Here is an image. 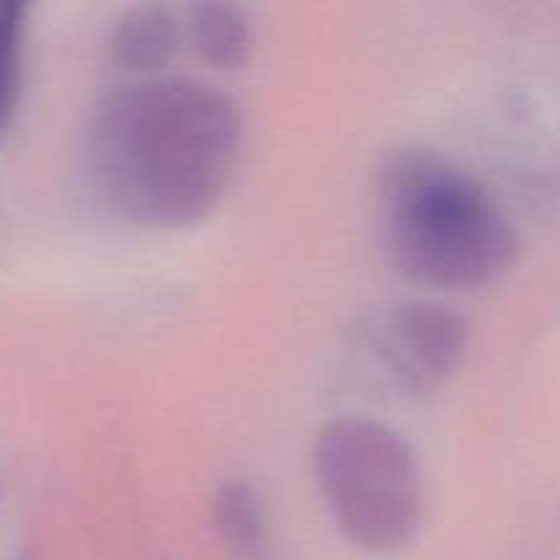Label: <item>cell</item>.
<instances>
[{"instance_id":"4","label":"cell","mask_w":560,"mask_h":560,"mask_svg":"<svg viewBox=\"0 0 560 560\" xmlns=\"http://www.w3.org/2000/svg\"><path fill=\"white\" fill-rule=\"evenodd\" d=\"M383 364L408 392H435L454 375L468 348V323L430 301L399 304L375 328Z\"/></svg>"},{"instance_id":"8","label":"cell","mask_w":560,"mask_h":560,"mask_svg":"<svg viewBox=\"0 0 560 560\" xmlns=\"http://www.w3.org/2000/svg\"><path fill=\"white\" fill-rule=\"evenodd\" d=\"M217 525L224 539L241 550H255L262 534L260 506L246 485H228L217 495Z\"/></svg>"},{"instance_id":"7","label":"cell","mask_w":560,"mask_h":560,"mask_svg":"<svg viewBox=\"0 0 560 560\" xmlns=\"http://www.w3.org/2000/svg\"><path fill=\"white\" fill-rule=\"evenodd\" d=\"M22 0H0V131L11 120L22 85V47H25Z\"/></svg>"},{"instance_id":"2","label":"cell","mask_w":560,"mask_h":560,"mask_svg":"<svg viewBox=\"0 0 560 560\" xmlns=\"http://www.w3.org/2000/svg\"><path fill=\"white\" fill-rule=\"evenodd\" d=\"M383 222L394 262L435 288H476L517 252L506 213L476 180L427 156H405L383 178Z\"/></svg>"},{"instance_id":"6","label":"cell","mask_w":560,"mask_h":560,"mask_svg":"<svg viewBox=\"0 0 560 560\" xmlns=\"http://www.w3.org/2000/svg\"><path fill=\"white\" fill-rule=\"evenodd\" d=\"M191 38L202 58L219 69H238L252 47L249 22L230 3H200L191 9Z\"/></svg>"},{"instance_id":"5","label":"cell","mask_w":560,"mask_h":560,"mask_svg":"<svg viewBox=\"0 0 560 560\" xmlns=\"http://www.w3.org/2000/svg\"><path fill=\"white\" fill-rule=\"evenodd\" d=\"M178 31L175 20L162 5H137L126 11L113 36L115 60L126 69L153 71L162 69L175 52Z\"/></svg>"},{"instance_id":"1","label":"cell","mask_w":560,"mask_h":560,"mask_svg":"<svg viewBox=\"0 0 560 560\" xmlns=\"http://www.w3.org/2000/svg\"><path fill=\"white\" fill-rule=\"evenodd\" d=\"M235 104L189 77H153L107 93L88 129L93 189L140 228H186L211 213L233 178Z\"/></svg>"},{"instance_id":"3","label":"cell","mask_w":560,"mask_h":560,"mask_svg":"<svg viewBox=\"0 0 560 560\" xmlns=\"http://www.w3.org/2000/svg\"><path fill=\"white\" fill-rule=\"evenodd\" d=\"M315 470L339 530L364 550L402 547L421 512L408 443L370 419H334L315 446Z\"/></svg>"}]
</instances>
